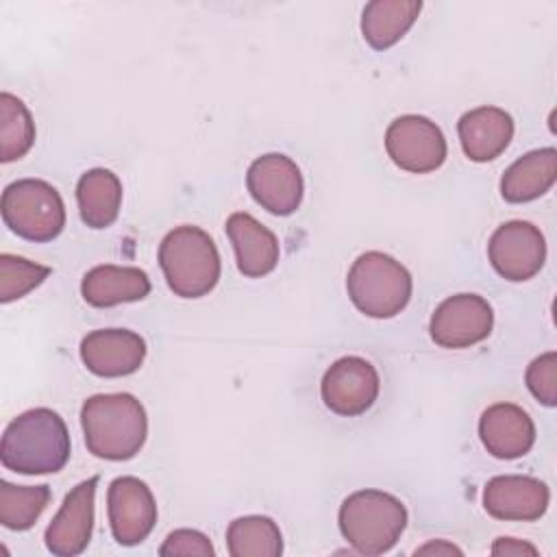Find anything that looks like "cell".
Instances as JSON below:
<instances>
[{"label": "cell", "mask_w": 557, "mask_h": 557, "mask_svg": "<svg viewBox=\"0 0 557 557\" xmlns=\"http://www.w3.org/2000/svg\"><path fill=\"white\" fill-rule=\"evenodd\" d=\"M72 453L70 433L63 418L48 409L35 407L15 416L0 442V461L17 474L59 472Z\"/></svg>", "instance_id": "1"}, {"label": "cell", "mask_w": 557, "mask_h": 557, "mask_svg": "<svg viewBox=\"0 0 557 557\" xmlns=\"http://www.w3.org/2000/svg\"><path fill=\"white\" fill-rule=\"evenodd\" d=\"M81 426L87 450L109 461L133 459L148 435L144 405L128 392L96 394L81 407Z\"/></svg>", "instance_id": "2"}, {"label": "cell", "mask_w": 557, "mask_h": 557, "mask_svg": "<svg viewBox=\"0 0 557 557\" xmlns=\"http://www.w3.org/2000/svg\"><path fill=\"white\" fill-rule=\"evenodd\" d=\"M159 265L168 287L181 298L207 296L220 281V252L213 237L191 224L172 228L159 244Z\"/></svg>", "instance_id": "3"}, {"label": "cell", "mask_w": 557, "mask_h": 557, "mask_svg": "<svg viewBox=\"0 0 557 557\" xmlns=\"http://www.w3.org/2000/svg\"><path fill=\"white\" fill-rule=\"evenodd\" d=\"M339 531L361 555H383L396 546L405 527V505L381 490H359L339 507Z\"/></svg>", "instance_id": "4"}, {"label": "cell", "mask_w": 557, "mask_h": 557, "mask_svg": "<svg viewBox=\"0 0 557 557\" xmlns=\"http://www.w3.org/2000/svg\"><path fill=\"white\" fill-rule=\"evenodd\" d=\"M346 289L361 313L385 320L407 307L413 281L400 261L385 252L368 250L352 261L346 276Z\"/></svg>", "instance_id": "5"}, {"label": "cell", "mask_w": 557, "mask_h": 557, "mask_svg": "<svg viewBox=\"0 0 557 557\" xmlns=\"http://www.w3.org/2000/svg\"><path fill=\"white\" fill-rule=\"evenodd\" d=\"M2 220L22 239L52 242L65 226L61 194L41 178H20L2 191Z\"/></svg>", "instance_id": "6"}, {"label": "cell", "mask_w": 557, "mask_h": 557, "mask_svg": "<svg viewBox=\"0 0 557 557\" xmlns=\"http://www.w3.org/2000/svg\"><path fill=\"white\" fill-rule=\"evenodd\" d=\"M387 157L405 172L426 174L446 161V137L424 115H400L385 131Z\"/></svg>", "instance_id": "7"}, {"label": "cell", "mask_w": 557, "mask_h": 557, "mask_svg": "<svg viewBox=\"0 0 557 557\" xmlns=\"http://www.w3.org/2000/svg\"><path fill=\"white\" fill-rule=\"evenodd\" d=\"M492 268L507 281L520 283L533 278L546 261V242L542 231L524 220L500 224L487 244Z\"/></svg>", "instance_id": "8"}, {"label": "cell", "mask_w": 557, "mask_h": 557, "mask_svg": "<svg viewBox=\"0 0 557 557\" xmlns=\"http://www.w3.org/2000/svg\"><path fill=\"white\" fill-rule=\"evenodd\" d=\"M381 389L376 368L363 357L348 355L333 361L320 383L324 405L337 416H361L366 413Z\"/></svg>", "instance_id": "9"}, {"label": "cell", "mask_w": 557, "mask_h": 557, "mask_svg": "<svg viewBox=\"0 0 557 557\" xmlns=\"http://www.w3.org/2000/svg\"><path fill=\"white\" fill-rule=\"evenodd\" d=\"M494 326L492 305L479 294L448 296L431 315V339L442 348H468L483 342Z\"/></svg>", "instance_id": "10"}, {"label": "cell", "mask_w": 557, "mask_h": 557, "mask_svg": "<svg viewBox=\"0 0 557 557\" xmlns=\"http://www.w3.org/2000/svg\"><path fill=\"white\" fill-rule=\"evenodd\" d=\"M246 187L255 202L274 215H292L305 194L298 165L281 152L257 157L248 168Z\"/></svg>", "instance_id": "11"}, {"label": "cell", "mask_w": 557, "mask_h": 557, "mask_svg": "<svg viewBox=\"0 0 557 557\" xmlns=\"http://www.w3.org/2000/svg\"><path fill=\"white\" fill-rule=\"evenodd\" d=\"M111 533L117 544L144 542L157 522V503L150 487L137 476H117L107 492Z\"/></svg>", "instance_id": "12"}, {"label": "cell", "mask_w": 557, "mask_h": 557, "mask_svg": "<svg viewBox=\"0 0 557 557\" xmlns=\"http://www.w3.org/2000/svg\"><path fill=\"white\" fill-rule=\"evenodd\" d=\"M96 485L98 476L81 481L70 490L61 509L50 520L44 540L46 548L57 557H74L81 555L94 529V509H96Z\"/></svg>", "instance_id": "13"}, {"label": "cell", "mask_w": 557, "mask_h": 557, "mask_svg": "<svg viewBox=\"0 0 557 557\" xmlns=\"http://www.w3.org/2000/svg\"><path fill=\"white\" fill-rule=\"evenodd\" d=\"M81 359L96 376H128L141 368L146 342L139 333L128 329H98L83 337Z\"/></svg>", "instance_id": "14"}, {"label": "cell", "mask_w": 557, "mask_h": 557, "mask_svg": "<svg viewBox=\"0 0 557 557\" xmlns=\"http://www.w3.org/2000/svg\"><path fill=\"white\" fill-rule=\"evenodd\" d=\"M548 500L546 483L527 474H500L483 487V507L496 520H540L548 509Z\"/></svg>", "instance_id": "15"}, {"label": "cell", "mask_w": 557, "mask_h": 557, "mask_svg": "<svg viewBox=\"0 0 557 557\" xmlns=\"http://www.w3.org/2000/svg\"><path fill=\"white\" fill-rule=\"evenodd\" d=\"M479 437L496 459L524 457L535 444L531 416L513 403H494L479 418Z\"/></svg>", "instance_id": "16"}, {"label": "cell", "mask_w": 557, "mask_h": 557, "mask_svg": "<svg viewBox=\"0 0 557 557\" xmlns=\"http://www.w3.org/2000/svg\"><path fill=\"white\" fill-rule=\"evenodd\" d=\"M226 235L235 250L237 270L248 278L270 274L281 257L276 235L250 213L237 211L226 220Z\"/></svg>", "instance_id": "17"}, {"label": "cell", "mask_w": 557, "mask_h": 557, "mask_svg": "<svg viewBox=\"0 0 557 557\" xmlns=\"http://www.w3.org/2000/svg\"><path fill=\"white\" fill-rule=\"evenodd\" d=\"M461 148L470 161L485 163L496 159L513 137V120L505 109L476 107L466 111L457 122Z\"/></svg>", "instance_id": "18"}, {"label": "cell", "mask_w": 557, "mask_h": 557, "mask_svg": "<svg viewBox=\"0 0 557 557\" xmlns=\"http://www.w3.org/2000/svg\"><path fill=\"white\" fill-rule=\"evenodd\" d=\"M150 278L141 268L102 263L91 268L81 283L87 305L107 309L122 302H135L150 294Z\"/></svg>", "instance_id": "19"}, {"label": "cell", "mask_w": 557, "mask_h": 557, "mask_svg": "<svg viewBox=\"0 0 557 557\" xmlns=\"http://www.w3.org/2000/svg\"><path fill=\"white\" fill-rule=\"evenodd\" d=\"M557 178V150L540 148L516 159L500 178V196L520 205L544 196Z\"/></svg>", "instance_id": "20"}, {"label": "cell", "mask_w": 557, "mask_h": 557, "mask_svg": "<svg viewBox=\"0 0 557 557\" xmlns=\"http://www.w3.org/2000/svg\"><path fill=\"white\" fill-rule=\"evenodd\" d=\"M76 202L81 220L89 228L111 226L122 207V183L117 174L104 168L87 170L76 183Z\"/></svg>", "instance_id": "21"}, {"label": "cell", "mask_w": 557, "mask_h": 557, "mask_svg": "<svg viewBox=\"0 0 557 557\" xmlns=\"http://www.w3.org/2000/svg\"><path fill=\"white\" fill-rule=\"evenodd\" d=\"M420 9V0H372L361 13V35L374 50H387L407 35Z\"/></svg>", "instance_id": "22"}, {"label": "cell", "mask_w": 557, "mask_h": 557, "mask_svg": "<svg viewBox=\"0 0 557 557\" xmlns=\"http://www.w3.org/2000/svg\"><path fill=\"white\" fill-rule=\"evenodd\" d=\"M226 546L231 557H278L283 535L268 516H242L228 524Z\"/></svg>", "instance_id": "23"}, {"label": "cell", "mask_w": 557, "mask_h": 557, "mask_svg": "<svg viewBox=\"0 0 557 557\" xmlns=\"http://www.w3.org/2000/svg\"><path fill=\"white\" fill-rule=\"evenodd\" d=\"M50 498L52 494L48 485H13L0 481V524L11 531L30 529L48 507Z\"/></svg>", "instance_id": "24"}, {"label": "cell", "mask_w": 557, "mask_h": 557, "mask_svg": "<svg viewBox=\"0 0 557 557\" xmlns=\"http://www.w3.org/2000/svg\"><path fill=\"white\" fill-rule=\"evenodd\" d=\"M35 144V122L26 104L9 94H0V161L22 159Z\"/></svg>", "instance_id": "25"}, {"label": "cell", "mask_w": 557, "mask_h": 557, "mask_svg": "<svg viewBox=\"0 0 557 557\" xmlns=\"http://www.w3.org/2000/svg\"><path fill=\"white\" fill-rule=\"evenodd\" d=\"M50 276L48 265H39L17 255H0V300L11 302L39 287Z\"/></svg>", "instance_id": "26"}, {"label": "cell", "mask_w": 557, "mask_h": 557, "mask_svg": "<svg viewBox=\"0 0 557 557\" xmlns=\"http://www.w3.org/2000/svg\"><path fill=\"white\" fill-rule=\"evenodd\" d=\"M529 392L546 407L557 405V352H544L535 357L524 374Z\"/></svg>", "instance_id": "27"}, {"label": "cell", "mask_w": 557, "mask_h": 557, "mask_svg": "<svg viewBox=\"0 0 557 557\" xmlns=\"http://www.w3.org/2000/svg\"><path fill=\"white\" fill-rule=\"evenodd\" d=\"M161 557H174V555H198V557H211L215 555L209 537L196 529H176L172 531L165 542L159 548Z\"/></svg>", "instance_id": "28"}, {"label": "cell", "mask_w": 557, "mask_h": 557, "mask_svg": "<svg viewBox=\"0 0 557 557\" xmlns=\"http://www.w3.org/2000/svg\"><path fill=\"white\" fill-rule=\"evenodd\" d=\"M537 555V548L529 542H522V540H516V537H498L494 544H492V555Z\"/></svg>", "instance_id": "29"}, {"label": "cell", "mask_w": 557, "mask_h": 557, "mask_svg": "<svg viewBox=\"0 0 557 557\" xmlns=\"http://www.w3.org/2000/svg\"><path fill=\"white\" fill-rule=\"evenodd\" d=\"M418 553H459L461 555V550L459 548H455L453 544H444V542H431V544H424L422 548H418L416 550V555Z\"/></svg>", "instance_id": "30"}]
</instances>
